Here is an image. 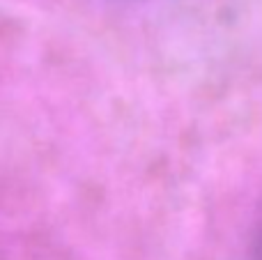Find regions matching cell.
<instances>
[{
	"label": "cell",
	"mask_w": 262,
	"mask_h": 260,
	"mask_svg": "<svg viewBox=\"0 0 262 260\" xmlns=\"http://www.w3.org/2000/svg\"><path fill=\"white\" fill-rule=\"evenodd\" d=\"M255 260H262V228L258 235V244H255Z\"/></svg>",
	"instance_id": "6da1fadb"
}]
</instances>
